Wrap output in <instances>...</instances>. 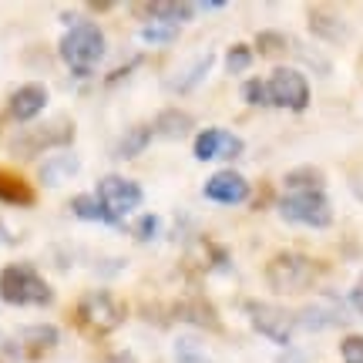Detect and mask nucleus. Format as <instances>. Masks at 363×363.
<instances>
[{"instance_id": "412c9836", "label": "nucleus", "mask_w": 363, "mask_h": 363, "mask_svg": "<svg viewBox=\"0 0 363 363\" xmlns=\"http://www.w3.org/2000/svg\"><path fill=\"white\" fill-rule=\"evenodd\" d=\"M71 212L84 222H104V225H115L118 222V219H111V212H108L94 195H74V199H71Z\"/></svg>"}, {"instance_id": "1a4fd4ad", "label": "nucleus", "mask_w": 363, "mask_h": 363, "mask_svg": "<svg viewBox=\"0 0 363 363\" xmlns=\"http://www.w3.org/2000/svg\"><path fill=\"white\" fill-rule=\"evenodd\" d=\"M269 84V104H279L286 111H306L310 108V81L296 67H276Z\"/></svg>"}, {"instance_id": "bb28decb", "label": "nucleus", "mask_w": 363, "mask_h": 363, "mask_svg": "<svg viewBox=\"0 0 363 363\" xmlns=\"http://www.w3.org/2000/svg\"><path fill=\"white\" fill-rule=\"evenodd\" d=\"M256 44H259V54L272 57V54H286V51H289V44H293V40L286 38V34H276V30H262L259 38H256Z\"/></svg>"}, {"instance_id": "39448f33", "label": "nucleus", "mask_w": 363, "mask_h": 363, "mask_svg": "<svg viewBox=\"0 0 363 363\" xmlns=\"http://www.w3.org/2000/svg\"><path fill=\"white\" fill-rule=\"evenodd\" d=\"M276 212L293 225H310V229H326L333 222V206L323 192H286L276 202Z\"/></svg>"}, {"instance_id": "7ed1b4c3", "label": "nucleus", "mask_w": 363, "mask_h": 363, "mask_svg": "<svg viewBox=\"0 0 363 363\" xmlns=\"http://www.w3.org/2000/svg\"><path fill=\"white\" fill-rule=\"evenodd\" d=\"M0 299L11 306H48L54 303V289L34 266L11 262L0 269Z\"/></svg>"}, {"instance_id": "f257e3e1", "label": "nucleus", "mask_w": 363, "mask_h": 363, "mask_svg": "<svg viewBox=\"0 0 363 363\" xmlns=\"http://www.w3.org/2000/svg\"><path fill=\"white\" fill-rule=\"evenodd\" d=\"M57 54L78 78H88L104 57V30L94 21H78L67 27V34L57 44Z\"/></svg>"}, {"instance_id": "20e7f679", "label": "nucleus", "mask_w": 363, "mask_h": 363, "mask_svg": "<svg viewBox=\"0 0 363 363\" xmlns=\"http://www.w3.org/2000/svg\"><path fill=\"white\" fill-rule=\"evenodd\" d=\"M316 272L320 266L303 256V252H276L266 266H262V276L269 283L272 293L279 296H296V293H306L313 283H316Z\"/></svg>"}, {"instance_id": "4be33fe9", "label": "nucleus", "mask_w": 363, "mask_h": 363, "mask_svg": "<svg viewBox=\"0 0 363 363\" xmlns=\"http://www.w3.org/2000/svg\"><path fill=\"white\" fill-rule=\"evenodd\" d=\"M286 189L289 192H323V172L310 169V165L286 172Z\"/></svg>"}, {"instance_id": "cd10ccee", "label": "nucleus", "mask_w": 363, "mask_h": 363, "mask_svg": "<svg viewBox=\"0 0 363 363\" xmlns=\"http://www.w3.org/2000/svg\"><path fill=\"white\" fill-rule=\"evenodd\" d=\"M242 98H246V104H269V84L259 78H249L242 84Z\"/></svg>"}, {"instance_id": "4468645a", "label": "nucleus", "mask_w": 363, "mask_h": 363, "mask_svg": "<svg viewBox=\"0 0 363 363\" xmlns=\"http://www.w3.org/2000/svg\"><path fill=\"white\" fill-rule=\"evenodd\" d=\"M310 30L313 38L326 40V44H340L350 30L343 24V17L337 11H326V7H310Z\"/></svg>"}, {"instance_id": "ddd939ff", "label": "nucleus", "mask_w": 363, "mask_h": 363, "mask_svg": "<svg viewBox=\"0 0 363 363\" xmlns=\"http://www.w3.org/2000/svg\"><path fill=\"white\" fill-rule=\"evenodd\" d=\"M57 340H61L57 326H48V323L24 326V330H21V353L30 357V360H38V357H44L48 350L57 347Z\"/></svg>"}, {"instance_id": "f3484780", "label": "nucleus", "mask_w": 363, "mask_h": 363, "mask_svg": "<svg viewBox=\"0 0 363 363\" xmlns=\"http://www.w3.org/2000/svg\"><path fill=\"white\" fill-rule=\"evenodd\" d=\"M192 115L189 111H182V108H165L162 115L155 118V135H162V138H185L189 131H192Z\"/></svg>"}, {"instance_id": "393cba45", "label": "nucleus", "mask_w": 363, "mask_h": 363, "mask_svg": "<svg viewBox=\"0 0 363 363\" xmlns=\"http://www.w3.org/2000/svg\"><path fill=\"white\" fill-rule=\"evenodd\" d=\"M249 65H252L249 44H233V48L225 51V71H229V74H242V71H249Z\"/></svg>"}, {"instance_id": "0eeeda50", "label": "nucleus", "mask_w": 363, "mask_h": 363, "mask_svg": "<svg viewBox=\"0 0 363 363\" xmlns=\"http://www.w3.org/2000/svg\"><path fill=\"white\" fill-rule=\"evenodd\" d=\"M74 142V125L67 118H57L51 125H38V128L21 131L11 142V152L17 158H34L40 152H51V148H65Z\"/></svg>"}, {"instance_id": "6ab92c4d", "label": "nucleus", "mask_w": 363, "mask_h": 363, "mask_svg": "<svg viewBox=\"0 0 363 363\" xmlns=\"http://www.w3.org/2000/svg\"><path fill=\"white\" fill-rule=\"evenodd\" d=\"M152 135H155L152 125H131V128L121 135V142H118V155L121 158L142 155L145 148H148V142H152Z\"/></svg>"}, {"instance_id": "6e6552de", "label": "nucleus", "mask_w": 363, "mask_h": 363, "mask_svg": "<svg viewBox=\"0 0 363 363\" xmlns=\"http://www.w3.org/2000/svg\"><path fill=\"white\" fill-rule=\"evenodd\" d=\"M94 199L111 212V219H121V216H128V212H135V208L142 206L145 192L135 179H125V175H104V179H98Z\"/></svg>"}, {"instance_id": "aec40b11", "label": "nucleus", "mask_w": 363, "mask_h": 363, "mask_svg": "<svg viewBox=\"0 0 363 363\" xmlns=\"http://www.w3.org/2000/svg\"><path fill=\"white\" fill-rule=\"evenodd\" d=\"M74 172H78V158L61 152V155L48 158V162L40 165V179H44V185H61V182H65L67 175H74Z\"/></svg>"}, {"instance_id": "7c9ffc66", "label": "nucleus", "mask_w": 363, "mask_h": 363, "mask_svg": "<svg viewBox=\"0 0 363 363\" xmlns=\"http://www.w3.org/2000/svg\"><path fill=\"white\" fill-rule=\"evenodd\" d=\"M350 303H353V310L363 316V276H360V283L353 286V293H350Z\"/></svg>"}, {"instance_id": "2f4dec72", "label": "nucleus", "mask_w": 363, "mask_h": 363, "mask_svg": "<svg viewBox=\"0 0 363 363\" xmlns=\"http://www.w3.org/2000/svg\"><path fill=\"white\" fill-rule=\"evenodd\" d=\"M225 7V0H202V4H195V11H222Z\"/></svg>"}, {"instance_id": "2eb2a0df", "label": "nucleus", "mask_w": 363, "mask_h": 363, "mask_svg": "<svg viewBox=\"0 0 363 363\" xmlns=\"http://www.w3.org/2000/svg\"><path fill=\"white\" fill-rule=\"evenodd\" d=\"M175 316L179 320H185V323H192V326H202V330H219V316H216V306L208 303V299L202 296H189V299H179L175 303Z\"/></svg>"}, {"instance_id": "a211bd4d", "label": "nucleus", "mask_w": 363, "mask_h": 363, "mask_svg": "<svg viewBox=\"0 0 363 363\" xmlns=\"http://www.w3.org/2000/svg\"><path fill=\"white\" fill-rule=\"evenodd\" d=\"M148 13L155 21H165V24H185L195 17V4H182V0H158V4H148Z\"/></svg>"}, {"instance_id": "f03ea898", "label": "nucleus", "mask_w": 363, "mask_h": 363, "mask_svg": "<svg viewBox=\"0 0 363 363\" xmlns=\"http://www.w3.org/2000/svg\"><path fill=\"white\" fill-rule=\"evenodd\" d=\"M81 330H88L94 337H104L128 320V303L121 296H115L111 289H94V293H84L81 303L74 306V316H71Z\"/></svg>"}, {"instance_id": "c756f323", "label": "nucleus", "mask_w": 363, "mask_h": 363, "mask_svg": "<svg viewBox=\"0 0 363 363\" xmlns=\"http://www.w3.org/2000/svg\"><path fill=\"white\" fill-rule=\"evenodd\" d=\"M135 235H138V239H155L158 235V216H142V219H138V225H135Z\"/></svg>"}, {"instance_id": "5701e85b", "label": "nucleus", "mask_w": 363, "mask_h": 363, "mask_svg": "<svg viewBox=\"0 0 363 363\" xmlns=\"http://www.w3.org/2000/svg\"><path fill=\"white\" fill-rule=\"evenodd\" d=\"M208 67H212V51H208V54H199V57H195L192 65H189L185 71H182L179 78L169 81V88H172V91H189V88H195L199 81L206 78V71H208Z\"/></svg>"}, {"instance_id": "a878e982", "label": "nucleus", "mask_w": 363, "mask_h": 363, "mask_svg": "<svg viewBox=\"0 0 363 363\" xmlns=\"http://www.w3.org/2000/svg\"><path fill=\"white\" fill-rule=\"evenodd\" d=\"M175 360L179 363H212V357L199 347V340H179V343H175Z\"/></svg>"}, {"instance_id": "f8f14e48", "label": "nucleus", "mask_w": 363, "mask_h": 363, "mask_svg": "<svg viewBox=\"0 0 363 363\" xmlns=\"http://www.w3.org/2000/svg\"><path fill=\"white\" fill-rule=\"evenodd\" d=\"M44 108H48V88H44V84H38V81L21 84V88L11 94V118H13V121H21V125L34 121Z\"/></svg>"}, {"instance_id": "c85d7f7f", "label": "nucleus", "mask_w": 363, "mask_h": 363, "mask_svg": "<svg viewBox=\"0 0 363 363\" xmlns=\"http://www.w3.org/2000/svg\"><path fill=\"white\" fill-rule=\"evenodd\" d=\"M340 357H343L347 363H363V337L360 333L340 340Z\"/></svg>"}, {"instance_id": "9d476101", "label": "nucleus", "mask_w": 363, "mask_h": 363, "mask_svg": "<svg viewBox=\"0 0 363 363\" xmlns=\"http://www.w3.org/2000/svg\"><path fill=\"white\" fill-rule=\"evenodd\" d=\"M206 199L208 202H219V206H239V202H246L249 199V179L246 175H239V172L225 169V172H216V175H208L206 182Z\"/></svg>"}, {"instance_id": "dca6fc26", "label": "nucleus", "mask_w": 363, "mask_h": 363, "mask_svg": "<svg viewBox=\"0 0 363 363\" xmlns=\"http://www.w3.org/2000/svg\"><path fill=\"white\" fill-rule=\"evenodd\" d=\"M0 202H4V206L30 208L34 206V189H30L27 179H21L17 172L0 169Z\"/></svg>"}, {"instance_id": "9b49d317", "label": "nucleus", "mask_w": 363, "mask_h": 363, "mask_svg": "<svg viewBox=\"0 0 363 363\" xmlns=\"http://www.w3.org/2000/svg\"><path fill=\"white\" fill-rule=\"evenodd\" d=\"M192 152L199 162H212V158H235L242 152V138H235L233 131L222 128H206L195 135Z\"/></svg>"}, {"instance_id": "b1692460", "label": "nucleus", "mask_w": 363, "mask_h": 363, "mask_svg": "<svg viewBox=\"0 0 363 363\" xmlns=\"http://www.w3.org/2000/svg\"><path fill=\"white\" fill-rule=\"evenodd\" d=\"M179 38V27L175 24H165V21H148V24L142 27V40L145 44H172V40Z\"/></svg>"}, {"instance_id": "423d86ee", "label": "nucleus", "mask_w": 363, "mask_h": 363, "mask_svg": "<svg viewBox=\"0 0 363 363\" xmlns=\"http://www.w3.org/2000/svg\"><path fill=\"white\" fill-rule=\"evenodd\" d=\"M242 310H246L252 330H256L259 337L272 340L276 347H286V343L293 340L296 316H293L289 310H283V306H272V303H262V299H246V303H242Z\"/></svg>"}]
</instances>
